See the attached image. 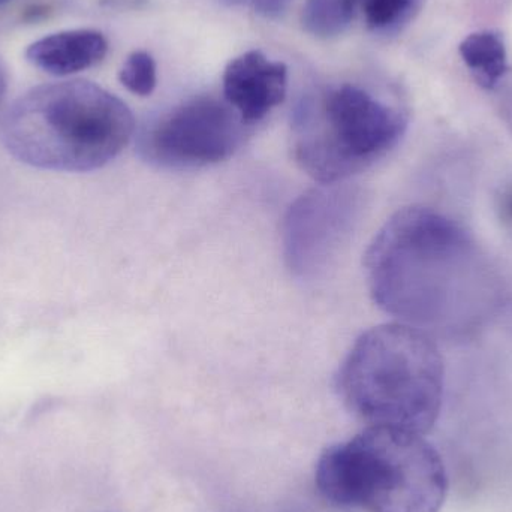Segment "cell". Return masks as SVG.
Wrapping results in <instances>:
<instances>
[{
    "label": "cell",
    "instance_id": "8",
    "mask_svg": "<svg viewBox=\"0 0 512 512\" xmlns=\"http://www.w3.org/2000/svg\"><path fill=\"white\" fill-rule=\"evenodd\" d=\"M288 89V68L261 51H248L228 63L224 72L225 101L245 125L259 122L282 104Z\"/></svg>",
    "mask_w": 512,
    "mask_h": 512
},
{
    "label": "cell",
    "instance_id": "3",
    "mask_svg": "<svg viewBox=\"0 0 512 512\" xmlns=\"http://www.w3.org/2000/svg\"><path fill=\"white\" fill-rule=\"evenodd\" d=\"M346 405L375 427L426 435L438 421L444 360L429 334L396 322L366 331L339 373Z\"/></svg>",
    "mask_w": 512,
    "mask_h": 512
},
{
    "label": "cell",
    "instance_id": "13",
    "mask_svg": "<svg viewBox=\"0 0 512 512\" xmlns=\"http://www.w3.org/2000/svg\"><path fill=\"white\" fill-rule=\"evenodd\" d=\"M120 83L138 96L152 95L158 83L156 62L147 51H135L123 63L119 72Z\"/></svg>",
    "mask_w": 512,
    "mask_h": 512
},
{
    "label": "cell",
    "instance_id": "7",
    "mask_svg": "<svg viewBox=\"0 0 512 512\" xmlns=\"http://www.w3.org/2000/svg\"><path fill=\"white\" fill-rule=\"evenodd\" d=\"M358 215V194L352 188L315 189L289 210L285 222V254L298 276L324 270L339 251Z\"/></svg>",
    "mask_w": 512,
    "mask_h": 512
},
{
    "label": "cell",
    "instance_id": "14",
    "mask_svg": "<svg viewBox=\"0 0 512 512\" xmlns=\"http://www.w3.org/2000/svg\"><path fill=\"white\" fill-rule=\"evenodd\" d=\"M225 5L245 8L265 18H279L294 0H222Z\"/></svg>",
    "mask_w": 512,
    "mask_h": 512
},
{
    "label": "cell",
    "instance_id": "9",
    "mask_svg": "<svg viewBox=\"0 0 512 512\" xmlns=\"http://www.w3.org/2000/svg\"><path fill=\"white\" fill-rule=\"evenodd\" d=\"M107 51V39L98 30H66L33 42L26 57L47 74L65 77L98 65Z\"/></svg>",
    "mask_w": 512,
    "mask_h": 512
},
{
    "label": "cell",
    "instance_id": "18",
    "mask_svg": "<svg viewBox=\"0 0 512 512\" xmlns=\"http://www.w3.org/2000/svg\"><path fill=\"white\" fill-rule=\"evenodd\" d=\"M9 0H0V6H3L5 5V3H8Z\"/></svg>",
    "mask_w": 512,
    "mask_h": 512
},
{
    "label": "cell",
    "instance_id": "15",
    "mask_svg": "<svg viewBox=\"0 0 512 512\" xmlns=\"http://www.w3.org/2000/svg\"><path fill=\"white\" fill-rule=\"evenodd\" d=\"M499 111H501L502 120H504L512 134V89L502 93L501 98H499Z\"/></svg>",
    "mask_w": 512,
    "mask_h": 512
},
{
    "label": "cell",
    "instance_id": "4",
    "mask_svg": "<svg viewBox=\"0 0 512 512\" xmlns=\"http://www.w3.org/2000/svg\"><path fill=\"white\" fill-rule=\"evenodd\" d=\"M316 487L337 507L439 512L447 498L448 475L438 451L423 435L372 426L322 454Z\"/></svg>",
    "mask_w": 512,
    "mask_h": 512
},
{
    "label": "cell",
    "instance_id": "17",
    "mask_svg": "<svg viewBox=\"0 0 512 512\" xmlns=\"http://www.w3.org/2000/svg\"><path fill=\"white\" fill-rule=\"evenodd\" d=\"M507 212H508V215H510V218L512 219V195L510 198H508V201H507Z\"/></svg>",
    "mask_w": 512,
    "mask_h": 512
},
{
    "label": "cell",
    "instance_id": "5",
    "mask_svg": "<svg viewBox=\"0 0 512 512\" xmlns=\"http://www.w3.org/2000/svg\"><path fill=\"white\" fill-rule=\"evenodd\" d=\"M406 126L400 108L354 84H342L298 105L292 149L310 177L333 185L384 158Z\"/></svg>",
    "mask_w": 512,
    "mask_h": 512
},
{
    "label": "cell",
    "instance_id": "11",
    "mask_svg": "<svg viewBox=\"0 0 512 512\" xmlns=\"http://www.w3.org/2000/svg\"><path fill=\"white\" fill-rule=\"evenodd\" d=\"M357 15L367 29L379 35H396L415 20L426 0H355Z\"/></svg>",
    "mask_w": 512,
    "mask_h": 512
},
{
    "label": "cell",
    "instance_id": "2",
    "mask_svg": "<svg viewBox=\"0 0 512 512\" xmlns=\"http://www.w3.org/2000/svg\"><path fill=\"white\" fill-rule=\"evenodd\" d=\"M125 102L90 81L45 84L6 114L3 141L14 158L41 170L84 173L113 161L131 140Z\"/></svg>",
    "mask_w": 512,
    "mask_h": 512
},
{
    "label": "cell",
    "instance_id": "10",
    "mask_svg": "<svg viewBox=\"0 0 512 512\" xmlns=\"http://www.w3.org/2000/svg\"><path fill=\"white\" fill-rule=\"evenodd\" d=\"M459 54L474 80L483 89L495 90L508 72V50L504 35L484 29L469 33L459 45Z\"/></svg>",
    "mask_w": 512,
    "mask_h": 512
},
{
    "label": "cell",
    "instance_id": "6",
    "mask_svg": "<svg viewBox=\"0 0 512 512\" xmlns=\"http://www.w3.org/2000/svg\"><path fill=\"white\" fill-rule=\"evenodd\" d=\"M243 120L227 101L198 96L159 117L140 138L141 156L171 170L227 161L243 137Z\"/></svg>",
    "mask_w": 512,
    "mask_h": 512
},
{
    "label": "cell",
    "instance_id": "1",
    "mask_svg": "<svg viewBox=\"0 0 512 512\" xmlns=\"http://www.w3.org/2000/svg\"><path fill=\"white\" fill-rule=\"evenodd\" d=\"M364 265L375 303L427 334L474 330L499 303L498 277L474 237L427 207L391 216Z\"/></svg>",
    "mask_w": 512,
    "mask_h": 512
},
{
    "label": "cell",
    "instance_id": "12",
    "mask_svg": "<svg viewBox=\"0 0 512 512\" xmlns=\"http://www.w3.org/2000/svg\"><path fill=\"white\" fill-rule=\"evenodd\" d=\"M355 17V0H306L301 23L310 35L328 39L342 35Z\"/></svg>",
    "mask_w": 512,
    "mask_h": 512
},
{
    "label": "cell",
    "instance_id": "16",
    "mask_svg": "<svg viewBox=\"0 0 512 512\" xmlns=\"http://www.w3.org/2000/svg\"><path fill=\"white\" fill-rule=\"evenodd\" d=\"M5 75H3L2 69H0V102H2L3 93H5Z\"/></svg>",
    "mask_w": 512,
    "mask_h": 512
}]
</instances>
